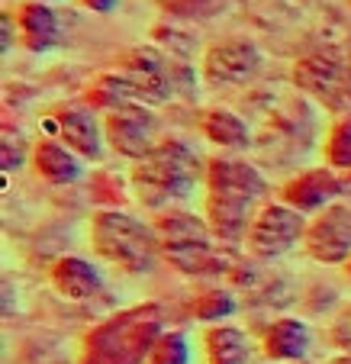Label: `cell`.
Returning <instances> with one entry per match:
<instances>
[{"label": "cell", "instance_id": "cell-13", "mask_svg": "<svg viewBox=\"0 0 351 364\" xmlns=\"http://www.w3.org/2000/svg\"><path fill=\"white\" fill-rule=\"evenodd\" d=\"M338 191H342V184H338L335 174L325 171V168H313V171H303L284 187V203L293 206V210H319Z\"/></svg>", "mask_w": 351, "mask_h": 364}, {"label": "cell", "instance_id": "cell-17", "mask_svg": "<svg viewBox=\"0 0 351 364\" xmlns=\"http://www.w3.org/2000/svg\"><path fill=\"white\" fill-rule=\"evenodd\" d=\"M207 364H245L248 361V338L232 326H213L203 336Z\"/></svg>", "mask_w": 351, "mask_h": 364}, {"label": "cell", "instance_id": "cell-6", "mask_svg": "<svg viewBox=\"0 0 351 364\" xmlns=\"http://www.w3.org/2000/svg\"><path fill=\"white\" fill-rule=\"evenodd\" d=\"M303 232L306 226L300 210L287 203H271L248 226V248L258 258H277V255L290 252Z\"/></svg>", "mask_w": 351, "mask_h": 364}, {"label": "cell", "instance_id": "cell-4", "mask_svg": "<svg viewBox=\"0 0 351 364\" xmlns=\"http://www.w3.org/2000/svg\"><path fill=\"white\" fill-rule=\"evenodd\" d=\"M90 242L100 258L129 274H148L158 262V235L136 216L119 213V210H104L94 216Z\"/></svg>", "mask_w": 351, "mask_h": 364}, {"label": "cell", "instance_id": "cell-5", "mask_svg": "<svg viewBox=\"0 0 351 364\" xmlns=\"http://www.w3.org/2000/svg\"><path fill=\"white\" fill-rule=\"evenodd\" d=\"M161 245L168 252V262L187 274H210L222 271V258L213 252V229L210 223L197 220L190 213H165L158 220Z\"/></svg>", "mask_w": 351, "mask_h": 364}, {"label": "cell", "instance_id": "cell-19", "mask_svg": "<svg viewBox=\"0 0 351 364\" xmlns=\"http://www.w3.org/2000/svg\"><path fill=\"white\" fill-rule=\"evenodd\" d=\"M190 309H193V316L203 319V323H216V319L232 316V313H235V300H232V294H229V290L210 287V290H203V294L193 300Z\"/></svg>", "mask_w": 351, "mask_h": 364}, {"label": "cell", "instance_id": "cell-18", "mask_svg": "<svg viewBox=\"0 0 351 364\" xmlns=\"http://www.w3.org/2000/svg\"><path fill=\"white\" fill-rule=\"evenodd\" d=\"M200 129L207 132L210 142L222 145V149H242V145H248V126L242 117H235V113L229 110H210L203 113V119H200Z\"/></svg>", "mask_w": 351, "mask_h": 364}, {"label": "cell", "instance_id": "cell-22", "mask_svg": "<svg viewBox=\"0 0 351 364\" xmlns=\"http://www.w3.org/2000/svg\"><path fill=\"white\" fill-rule=\"evenodd\" d=\"M332 342L342 345V348L351 351V309H345L342 316H338L335 329H332Z\"/></svg>", "mask_w": 351, "mask_h": 364}, {"label": "cell", "instance_id": "cell-23", "mask_svg": "<svg viewBox=\"0 0 351 364\" xmlns=\"http://www.w3.org/2000/svg\"><path fill=\"white\" fill-rule=\"evenodd\" d=\"M81 7H87L90 14H113L119 7V0H77Z\"/></svg>", "mask_w": 351, "mask_h": 364}, {"label": "cell", "instance_id": "cell-7", "mask_svg": "<svg viewBox=\"0 0 351 364\" xmlns=\"http://www.w3.org/2000/svg\"><path fill=\"white\" fill-rule=\"evenodd\" d=\"M107 139L126 159H145L155 151V117L142 103H126L119 110H110L107 117Z\"/></svg>", "mask_w": 351, "mask_h": 364}, {"label": "cell", "instance_id": "cell-24", "mask_svg": "<svg viewBox=\"0 0 351 364\" xmlns=\"http://www.w3.org/2000/svg\"><path fill=\"white\" fill-rule=\"evenodd\" d=\"M14 29H20L16 26V16L4 14V52H10V36H14Z\"/></svg>", "mask_w": 351, "mask_h": 364}, {"label": "cell", "instance_id": "cell-11", "mask_svg": "<svg viewBox=\"0 0 351 364\" xmlns=\"http://www.w3.org/2000/svg\"><path fill=\"white\" fill-rule=\"evenodd\" d=\"M55 129L62 136V142L68 145L71 151H77L81 159H100V151H104V132L97 126L94 113L90 110H62L55 117Z\"/></svg>", "mask_w": 351, "mask_h": 364}, {"label": "cell", "instance_id": "cell-2", "mask_svg": "<svg viewBox=\"0 0 351 364\" xmlns=\"http://www.w3.org/2000/svg\"><path fill=\"white\" fill-rule=\"evenodd\" d=\"M161 336L158 306H136L97 326L84 342L81 364H142Z\"/></svg>", "mask_w": 351, "mask_h": 364}, {"label": "cell", "instance_id": "cell-21", "mask_svg": "<svg viewBox=\"0 0 351 364\" xmlns=\"http://www.w3.org/2000/svg\"><path fill=\"white\" fill-rule=\"evenodd\" d=\"M325 159L332 168H351V117L338 119L325 139Z\"/></svg>", "mask_w": 351, "mask_h": 364}, {"label": "cell", "instance_id": "cell-14", "mask_svg": "<svg viewBox=\"0 0 351 364\" xmlns=\"http://www.w3.org/2000/svg\"><path fill=\"white\" fill-rule=\"evenodd\" d=\"M14 16H16V26H20L23 46L29 52H48L58 42V16L48 4H39V0L20 4Z\"/></svg>", "mask_w": 351, "mask_h": 364}, {"label": "cell", "instance_id": "cell-8", "mask_svg": "<svg viewBox=\"0 0 351 364\" xmlns=\"http://www.w3.org/2000/svg\"><path fill=\"white\" fill-rule=\"evenodd\" d=\"M306 248L316 262L338 264L351 258V210L348 206H329L310 229H306Z\"/></svg>", "mask_w": 351, "mask_h": 364}, {"label": "cell", "instance_id": "cell-15", "mask_svg": "<svg viewBox=\"0 0 351 364\" xmlns=\"http://www.w3.org/2000/svg\"><path fill=\"white\" fill-rule=\"evenodd\" d=\"M52 284L65 300H87L100 290V271L90 262L68 255V258H58L55 268H52Z\"/></svg>", "mask_w": 351, "mask_h": 364}, {"label": "cell", "instance_id": "cell-25", "mask_svg": "<svg viewBox=\"0 0 351 364\" xmlns=\"http://www.w3.org/2000/svg\"><path fill=\"white\" fill-rule=\"evenodd\" d=\"M332 364H351V351H348V355H345V358H335V361H332Z\"/></svg>", "mask_w": 351, "mask_h": 364}, {"label": "cell", "instance_id": "cell-3", "mask_svg": "<svg viewBox=\"0 0 351 364\" xmlns=\"http://www.w3.org/2000/svg\"><path fill=\"white\" fill-rule=\"evenodd\" d=\"M200 165L197 151L184 142H161L155 151H148L145 159H139L132 181L139 187V197L145 203H165V200H184L200 184Z\"/></svg>", "mask_w": 351, "mask_h": 364}, {"label": "cell", "instance_id": "cell-26", "mask_svg": "<svg viewBox=\"0 0 351 364\" xmlns=\"http://www.w3.org/2000/svg\"><path fill=\"white\" fill-rule=\"evenodd\" d=\"M348 277H351V258H348Z\"/></svg>", "mask_w": 351, "mask_h": 364}, {"label": "cell", "instance_id": "cell-16", "mask_svg": "<svg viewBox=\"0 0 351 364\" xmlns=\"http://www.w3.org/2000/svg\"><path fill=\"white\" fill-rule=\"evenodd\" d=\"M310 342H313L310 326L290 316L271 323V329L264 332V351L274 361H300L310 351Z\"/></svg>", "mask_w": 351, "mask_h": 364}, {"label": "cell", "instance_id": "cell-9", "mask_svg": "<svg viewBox=\"0 0 351 364\" xmlns=\"http://www.w3.org/2000/svg\"><path fill=\"white\" fill-rule=\"evenodd\" d=\"M258 62V48L252 42H222V46H213L207 55V77L210 81H220V84H239L245 77L255 75Z\"/></svg>", "mask_w": 351, "mask_h": 364}, {"label": "cell", "instance_id": "cell-1", "mask_svg": "<svg viewBox=\"0 0 351 364\" xmlns=\"http://www.w3.org/2000/svg\"><path fill=\"white\" fill-rule=\"evenodd\" d=\"M207 223L216 239L235 242L245 232L248 206L264 193V178L255 165L242 159H213L207 165Z\"/></svg>", "mask_w": 351, "mask_h": 364}, {"label": "cell", "instance_id": "cell-10", "mask_svg": "<svg viewBox=\"0 0 351 364\" xmlns=\"http://www.w3.org/2000/svg\"><path fill=\"white\" fill-rule=\"evenodd\" d=\"M296 84L306 87L310 94L325 97V100H335V97L348 94L351 81L345 77V65L332 55H310L296 65Z\"/></svg>", "mask_w": 351, "mask_h": 364}, {"label": "cell", "instance_id": "cell-12", "mask_svg": "<svg viewBox=\"0 0 351 364\" xmlns=\"http://www.w3.org/2000/svg\"><path fill=\"white\" fill-rule=\"evenodd\" d=\"M33 165L36 174L45 178L48 184H75L81 178V161H77V151H71L65 142L58 139H39L33 149Z\"/></svg>", "mask_w": 351, "mask_h": 364}, {"label": "cell", "instance_id": "cell-20", "mask_svg": "<svg viewBox=\"0 0 351 364\" xmlns=\"http://www.w3.org/2000/svg\"><path fill=\"white\" fill-rule=\"evenodd\" d=\"M148 364H190V342L180 332H161Z\"/></svg>", "mask_w": 351, "mask_h": 364}]
</instances>
